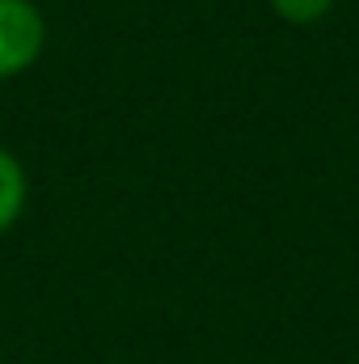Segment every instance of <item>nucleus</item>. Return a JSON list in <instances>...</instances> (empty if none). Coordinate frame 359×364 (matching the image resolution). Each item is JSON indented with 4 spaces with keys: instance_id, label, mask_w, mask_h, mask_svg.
Wrapping results in <instances>:
<instances>
[{
    "instance_id": "1",
    "label": "nucleus",
    "mask_w": 359,
    "mask_h": 364,
    "mask_svg": "<svg viewBox=\"0 0 359 364\" xmlns=\"http://www.w3.org/2000/svg\"><path fill=\"white\" fill-rule=\"evenodd\" d=\"M47 21L34 0H0V81L21 77L38 64Z\"/></svg>"
},
{
    "instance_id": "2",
    "label": "nucleus",
    "mask_w": 359,
    "mask_h": 364,
    "mask_svg": "<svg viewBox=\"0 0 359 364\" xmlns=\"http://www.w3.org/2000/svg\"><path fill=\"white\" fill-rule=\"evenodd\" d=\"M26 195H30V182H26L21 161H17L9 149H0V233H9V229L21 220Z\"/></svg>"
},
{
    "instance_id": "3",
    "label": "nucleus",
    "mask_w": 359,
    "mask_h": 364,
    "mask_svg": "<svg viewBox=\"0 0 359 364\" xmlns=\"http://www.w3.org/2000/svg\"><path fill=\"white\" fill-rule=\"evenodd\" d=\"M267 4L287 21V26H313V21H321L338 0H267Z\"/></svg>"
}]
</instances>
